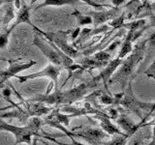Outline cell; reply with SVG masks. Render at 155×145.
I'll list each match as a JSON object with an SVG mask.
<instances>
[{
	"label": "cell",
	"mask_w": 155,
	"mask_h": 145,
	"mask_svg": "<svg viewBox=\"0 0 155 145\" xmlns=\"http://www.w3.org/2000/svg\"><path fill=\"white\" fill-rule=\"evenodd\" d=\"M90 89H93L89 81L82 82L73 89L62 92L59 89L54 90L51 94L36 95L32 99L28 100L31 103H43L48 105H71L78 101H81L86 97Z\"/></svg>",
	"instance_id": "1"
},
{
	"label": "cell",
	"mask_w": 155,
	"mask_h": 145,
	"mask_svg": "<svg viewBox=\"0 0 155 145\" xmlns=\"http://www.w3.org/2000/svg\"><path fill=\"white\" fill-rule=\"evenodd\" d=\"M147 43H148V39L138 43L134 47L131 55L128 56L123 61L118 71L116 72V74L111 77L110 83L119 82L121 85V89L123 90L126 84H128V82L133 79L132 76L133 72L136 70L137 66L140 63V61L143 59L145 53V47H147Z\"/></svg>",
	"instance_id": "2"
},
{
	"label": "cell",
	"mask_w": 155,
	"mask_h": 145,
	"mask_svg": "<svg viewBox=\"0 0 155 145\" xmlns=\"http://www.w3.org/2000/svg\"><path fill=\"white\" fill-rule=\"evenodd\" d=\"M45 124L44 120H41L39 117H31L29 119L27 124L23 127H18V126H14L9 123L4 122L3 119H1L0 122V129L2 130H6V132L12 133L15 135V144L18 145L21 143H26L27 145H32V137H39V130L41 129L42 126Z\"/></svg>",
	"instance_id": "3"
},
{
	"label": "cell",
	"mask_w": 155,
	"mask_h": 145,
	"mask_svg": "<svg viewBox=\"0 0 155 145\" xmlns=\"http://www.w3.org/2000/svg\"><path fill=\"white\" fill-rule=\"evenodd\" d=\"M132 80L128 82L127 87L123 91L122 98L118 101L115 106H118V111H122V113H125L127 111V112L136 114L137 117H139L140 120H142V122L143 123L145 119L143 117V111L149 112L154 106V103H145V102H142L137 99L133 91Z\"/></svg>",
	"instance_id": "4"
},
{
	"label": "cell",
	"mask_w": 155,
	"mask_h": 145,
	"mask_svg": "<svg viewBox=\"0 0 155 145\" xmlns=\"http://www.w3.org/2000/svg\"><path fill=\"white\" fill-rule=\"evenodd\" d=\"M34 28V30L38 32L39 34H41L44 37L47 38V41H50L53 43L54 45L59 47L60 50L65 52L68 56H70L73 59H77L79 58V52L76 47L73 46H70L68 44V36L69 34L72 33V30H67V31H51V32H45L42 31L41 29H39L35 25L32 26Z\"/></svg>",
	"instance_id": "5"
},
{
	"label": "cell",
	"mask_w": 155,
	"mask_h": 145,
	"mask_svg": "<svg viewBox=\"0 0 155 145\" xmlns=\"http://www.w3.org/2000/svg\"><path fill=\"white\" fill-rule=\"evenodd\" d=\"M123 61L124 60H122L119 57H116L115 59L110 60L108 66L105 67L104 70L102 71L98 76L93 77V79L89 81L92 87H93V88H96V87L101 85V82H102L105 87V90L107 92H109V83H110L113 75L114 74V72L117 70V68H119V66H121Z\"/></svg>",
	"instance_id": "6"
},
{
	"label": "cell",
	"mask_w": 155,
	"mask_h": 145,
	"mask_svg": "<svg viewBox=\"0 0 155 145\" xmlns=\"http://www.w3.org/2000/svg\"><path fill=\"white\" fill-rule=\"evenodd\" d=\"M63 70H64V68L62 66H56L51 63V64H48L40 72H34V74L27 76H17L16 77H18L19 83H24V82H26L29 79H37V77H50L54 82V90H58V76H59L61 71Z\"/></svg>",
	"instance_id": "7"
},
{
	"label": "cell",
	"mask_w": 155,
	"mask_h": 145,
	"mask_svg": "<svg viewBox=\"0 0 155 145\" xmlns=\"http://www.w3.org/2000/svg\"><path fill=\"white\" fill-rule=\"evenodd\" d=\"M79 130L78 132H75L78 137L84 139L85 141H87L91 145H102L103 143L104 138L110 137V134H107L105 130H101V129H97L93 127H89V126H86V127H78L74 128L71 130L74 132L75 130Z\"/></svg>",
	"instance_id": "8"
},
{
	"label": "cell",
	"mask_w": 155,
	"mask_h": 145,
	"mask_svg": "<svg viewBox=\"0 0 155 145\" xmlns=\"http://www.w3.org/2000/svg\"><path fill=\"white\" fill-rule=\"evenodd\" d=\"M33 45H35L37 47H39V50L43 52V54L48 58V60L50 61L51 64L56 65V66H62L61 58L59 54H58V52L51 46V44L48 41L46 42V41H44L43 39H41L38 34L34 35Z\"/></svg>",
	"instance_id": "9"
},
{
	"label": "cell",
	"mask_w": 155,
	"mask_h": 145,
	"mask_svg": "<svg viewBox=\"0 0 155 145\" xmlns=\"http://www.w3.org/2000/svg\"><path fill=\"white\" fill-rule=\"evenodd\" d=\"M9 62V67L7 70H2L0 72V83L1 86L5 83V81H7L10 79L11 77H16L18 72H21L24 70H27L29 68H31L32 66L36 65L37 62L36 61H28V62H24V63H18V62H14L13 60H7Z\"/></svg>",
	"instance_id": "10"
},
{
	"label": "cell",
	"mask_w": 155,
	"mask_h": 145,
	"mask_svg": "<svg viewBox=\"0 0 155 145\" xmlns=\"http://www.w3.org/2000/svg\"><path fill=\"white\" fill-rule=\"evenodd\" d=\"M120 12L119 7H114L110 9V11H90L88 12V16H90L93 19L94 28L98 27L99 25H103L106 21L117 18V14Z\"/></svg>",
	"instance_id": "11"
},
{
	"label": "cell",
	"mask_w": 155,
	"mask_h": 145,
	"mask_svg": "<svg viewBox=\"0 0 155 145\" xmlns=\"http://www.w3.org/2000/svg\"><path fill=\"white\" fill-rule=\"evenodd\" d=\"M44 122H45V124L48 125V126H51V127H53V128H56L58 130H62L63 133H64V135L65 137H70L71 140H72V143L73 145H84V144H82V143H80V142H78L77 140H75V137H78V134L75 133V132H73V130H67L65 129L63 126L61 125V123H59L58 121L53 117V116L51 114H48L47 117L44 119Z\"/></svg>",
	"instance_id": "12"
},
{
	"label": "cell",
	"mask_w": 155,
	"mask_h": 145,
	"mask_svg": "<svg viewBox=\"0 0 155 145\" xmlns=\"http://www.w3.org/2000/svg\"><path fill=\"white\" fill-rule=\"evenodd\" d=\"M21 103L18 104V106H17L16 109H14L13 111H9V112H6V113H3L1 114V119H5V118H17L21 122H24V123H27L29 121V118L30 117H33L32 113L30 112V110H29L26 106H24V108H21Z\"/></svg>",
	"instance_id": "13"
},
{
	"label": "cell",
	"mask_w": 155,
	"mask_h": 145,
	"mask_svg": "<svg viewBox=\"0 0 155 145\" xmlns=\"http://www.w3.org/2000/svg\"><path fill=\"white\" fill-rule=\"evenodd\" d=\"M116 122H117V124L125 130L126 134L130 135V137H132V135L143 126V122H140L139 124L133 123L125 113L119 114L118 118L116 119Z\"/></svg>",
	"instance_id": "14"
},
{
	"label": "cell",
	"mask_w": 155,
	"mask_h": 145,
	"mask_svg": "<svg viewBox=\"0 0 155 145\" xmlns=\"http://www.w3.org/2000/svg\"><path fill=\"white\" fill-rule=\"evenodd\" d=\"M110 61H100L97 60L93 56H84L77 60V64L81 65L84 70H93L99 68H105L108 66Z\"/></svg>",
	"instance_id": "15"
},
{
	"label": "cell",
	"mask_w": 155,
	"mask_h": 145,
	"mask_svg": "<svg viewBox=\"0 0 155 145\" xmlns=\"http://www.w3.org/2000/svg\"><path fill=\"white\" fill-rule=\"evenodd\" d=\"M94 119L98 120L100 122V126L103 130L107 134H109L110 135H125L127 134L126 133H122L121 130L116 127L115 125H114L113 123L110 122V119L107 116H102V115H94Z\"/></svg>",
	"instance_id": "16"
},
{
	"label": "cell",
	"mask_w": 155,
	"mask_h": 145,
	"mask_svg": "<svg viewBox=\"0 0 155 145\" xmlns=\"http://www.w3.org/2000/svg\"><path fill=\"white\" fill-rule=\"evenodd\" d=\"M30 9H31V5L27 6L22 0V4H21V9H19V11L18 13L16 21H15V23L13 24V26L9 29L10 32H12L14 30V28L18 26L19 23H27L29 25L33 26V24L30 21Z\"/></svg>",
	"instance_id": "17"
},
{
	"label": "cell",
	"mask_w": 155,
	"mask_h": 145,
	"mask_svg": "<svg viewBox=\"0 0 155 145\" xmlns=\"http://www.w3.org/2000/svg\"><path fill=\"white\" fill-rule=\"evenodd\" d=\"M134 33L135 32H132V31H128V33L126 34V37H125V40L122 44V46H121V48H120V51L118 53V56L121 59H123V58L128 54V53L132 52L133 51V47H132V43H133V37H134Z\"/></svg>",
	"instance_id": "18"
},
{
	"label": "cell",
	"mask_w": 155,
	"mask_h": 145,
	"mask_svg": "<svg viewBox=\"0 0 155 145\" xmlns=\"http://www.w3.org/2000/svg\"><path fill=\"white\" fill-rule=\"evenodd\" d=\"M79 0H45L42 4L38 5L35 10L47 6H65V5H71V6H77L79 4Z\"/></svg>",
	"instance_id": "19"
},
{
	"label": "cell",
	"mask_w": 155,
	"mask_h": 145,
	"mask_svg": "<svg viewBox=\"0 0 155 145\" xmlns=\"http://www.w3.org/2000/svg\"><path fill=\"white\" fill-rule=\"evenodd\" d=\"M145 24V19H139L136 21H131L128 23H124L123 27L124 29H127L128 31L132 32H137L140 30V28H143V26Z\"/></svg>",
	"instance_id": "20"
},
{
	"label": "cell",
	"mask_w": 155,
	"mask_h": 145,
	"mask_svg": "<svg viewBox=\"0 0 155 145\" xmlns=\"http://www.w3.org/2000/svg\"><path fill=\"white\" fill-rule=\"evenodd\" d=\"M131 137L129 134H125V135H118L116 134L115 137L110 140L109 142H103L102 145H126L128 139Z\"/></svg>",
	"instance_id": "21"
},
{
	"label": "cell",
	"mask_w": 155,
	"mask_h": 145,
	"mask_svg": "<svg viewBox=\"0 0 155 145\" xmlns=\"http://www.w3.org/2000/svg\"><path fill=\"white\" fill-rule=\"evenodd\" d=\"M74 16L77 18V21L79 22L80 25H86V24H93V19L88 14H84L79 11L74 12Z\"/></svg>",
	"instance_id": "22"
},
{
	"label": "cell",
	"mask_w": 155,
	"mask_h": 145,
	"mask_svg": "<svg viewBox=\"0 0 155 145\" xmlns=\"http://www.w3.org/2000/svg\"><path fill=\"white\" fill-rule=\"evenodd\" d=\"M14 18H15L14 6L12 3H9V6H7L6 12H5L4 16L2 18V25H7Z\"/></svg>",
	"instance_id": "23"
},
{
	"label": "cell",
	"mask_w": 155,
	"mask_h": 145,
	"mask_svg": "<svg viewBox=\"0 0 155 145\" xmlns=\"http://www.w3.org/2000/svg\"><path fill=\"white\" fill-rule=\"evenodd\" d=\"M124 19H125V17H124V14H120L119 17L115 18L114 19H111V21H110L108 23V25L110 27H111L113 29H120L123 27V24H124Z\"/></svg>",
	"instance_id": "24"
},
{
	"label": "cell",
	"mask_w": 155,
	"mask_h": 145,
	"mask_svg": "<svg viewBox=\"0 0 155 145\" xmlns=\"http://www.w3.org/2000/svg\"><path fill=\"white\" fill-rule=\"evenodd\" d=\"M100 103L102 105H114V97H111L110 94H108L107 92H104L103 94H102L99 99Z\"/></svg>",
	"instance_id": "25"
},
{
	"label": "cell",
	"mask_w": 155,
	"mask_h": 145,
	"mask_svg": "<svg viewBox=\"0 0 155 145\" xmlns=\"http://www.w3.org/2000/svg\"><path fill=\"white\" fill-rule=\"evenodd\" d=\"M93 56L95 59L100 60V61H109V59L110 58V53L107 52L106 50H100L98 52L94 53Z\"/></svg>",
	"instance_id": "26"
},
{
	"label": "cell",
	"mask_w": 155,
	"mask_h": 145,
	"mask_svg": "<svg viewBox=\"0 0 155 145\" xmlns=\"http://www.w3.org/2000/svg\"><path fill=\"white\" fill-rule=\"evenodd\" d=\"M143 74L147 77H149V79H153L155 80V58H154L153 62L151 63V65L143 72Z\"/></svg>",
	"instance_id": "27"
},
{
	"label": "cell",
	"mask_w": 155,
	"mask_h": 145,
	"mask_svg": "<svg viewBox=\"0 0 155 145\" xmlns=\"http://www.w3.org/2000/svg\"><path fill=\"white\" fill-rule=\"evenodd\" d=\"M79 1L84 2L85 4L89 5V6H91V7H93L96 10H100V11H102V8H103V7L107 6V5H104V4H98V3H96V2L93 1V0H79Z\"/></svg>",
	"instance_id": "28"
},
{
	"label": "cell",
	"mask_w": 155,
	"mask_h": 145,
	"mask_svg": "<svg viewBox=\"0 0 155 145\" xmlns=\"http://www.w3.org/2000/svg\"><path fill=\"white\" fill-rule=\"evenodd\" d=\"M9 30H7L5 33H3L1 37H0V47H1L2 48L6 47V45L8 44V39H9V35H10Z\"/></svg>",
	"instance_id": "29"
},
{
	"label": "cell",
	"mask_w": 155,
	"mask_h": 145,
	"mask_svg": "<svg viewBox=\"0 0 155 145\" xmlns=\"http://www.w3.org/2000/svg\"><path fill=\"white\" fill-rule=\"evenodd\" d=\"M120 43H121V42H120L119 40L114 41V42L113 44H111V45H110L108 48H107L106 51H107V52H109V53H110V51H114V50H115V48L118 47V45H120Z\"/></svg>",
	"instance_id": "30"
},
{
	"label": "cell",
	"mask_w": 155,
	"mask_h": 145,
	"mask_svg": "<svg viewBox=\"0 0 155 145\" xmlns=\"http://www.w3.org/2000/svg\"><path fill=\"white\" fill-rule=\"evenodd\" d=\"M81 34V28L80 27H78V28H76L75 30H73L72 31V33H71V38H72V40L73 41H75L76 40V38L79 36Z\"/></svg>",
	"instance_id": "31"
},
{
	"label": "cell",
	"mask_w": 155,
	"mask_h": 145,
	"mask_svg": "<svg viewBox=\"0 0 155 145\" xmlns=\"http://www.w3.org/2000/svg\"><path fill=\"white\" fill-rule=\"evenodd\" d=\"M150 124L153 125V128H152V139H151V141H150L147 145H155V120L152 121L151 123H149V125Z\"/></svg>",
	"instance_id": "32"
},
{
	"label": "cell",
	"mask_w": 155,
	"mask_h": 145,
	"mask_svg": "<svg viewBox=\"0 0 155 145\" xmlns=\"http://www.w3.org/2000/svg\"><path fill=\"white\" fill-rule=\"evenodd\" d=\"M149 47H155V33L151 34V36L148 38V43Z\"/></svg>",
	"instance_id": "33"
},
{
	"label": "cell",
	"mask_w": 155,
	"mask_h": 145,
	"mask_svg": "<svg viewBox=\"0 0 155 145\" xmlns=\"http://www.w3.org/2000/svg\"><path fill=\"white\" fill-rule=\"evenodd\" d=\"M110 1L115 7H119L120 5H122L125 2V0H110Z\"/></svg>",
	"instance_id": "34"
},
{
	"label": "cell",
	"mask_w": 155,
	"mask_h": 145,
	"mask_svg": "<svg viewBox=\"0 0 155 145\" xmlns=\"http://www.w3.org/2000/svg\"><path fill=\"white\" fill-rule=\"evenodd\" d=\"M153 114H155V103H154V106L152 108V109L149 111V112L147 113V117H145V120L147 119V117L148 116H150V115H153Z\"/></svg>",
	"instance_id": "35"
},
{
	"label": "cell",
	"mask_w": 155,
	"mask_h": 145,
	"mask_svg": "<svg viewBox=\"0 0 155 145\" xmlns=\"http://www.w3.org/2000/svg\"><path fill=\"white\" fill-rule=\"evenodd\" d=\"M32 145H37V138H34L33 139V143Z\"/></svg>",
	"instance_id": "36"
},
{
	"label": "cell",
	"mask_w": 155,
	"mask_h": 145,
	"mask_svg": "<svg viewBox=\"0 0 155 145\" xmlns=\"http://www.w3.org/2000/svg\"><path fill=\"white\" fill-rule=\"evenodd\" d=\"M36 1H37V0H31V2H30V4H29V5H33Z\"/></svg>",
	"instance_id": "37"
},
{
	"label": "cell",
	"mask_w": 155,
	"mask_h": 145,
	"mask_svg": "<svg viewBox=\"0 0 155 145\" xmlns=\"http://www.w3.org/2000/svg\"><path fill=\"white\" fill-rule=\"evenodd\" d=\"M93 1H94V2H96V3H98V4H101V3H100L101 0H93Z\"/></svg>",
	"instance_id": "38"
},
{
	"label": "cell",
	"mask_w": 155,
	"mask_h": 145,
	"mask_svg": "<svg viewBox=\"0 0 155 145\" xmlns=\"http://www.w3.org/2000/svg\"><path fill=\"white\" fill-rule=\"evenodd\" d=\"M133 145H139V143L137 142V141H136V142H134V144Z\"/></svg>",
	"instance_id": "39"
},
{
	"label": "cell",
	"mask_w": 155,
	"mask_h": 145,
	"mask_svg": "<svg viewBox=\"0 0 155 145\" xmlns=\"http://www.w3.org/2000/svg\"><path fill=\"white\" fill-rule=\"evenodd\" d=\"M152 9L154 10V11H155V7H152Z\"/></svg>",
	"instance_id": "40"
},
{
	"label": "cell",
	"mask_w": 155,
	"mask_h": 145,
	"mask_svg": "<svg viewBox=\"0 0 155 145\" xmlns=\"http://www.w3.org/2000/svg\"><path fill=\"white\" fill-rule=\"evenodd\" d=\"M47 145H48V144H47Z\"/></svg>",
	"instance_id": "41"
}]
</instances>
